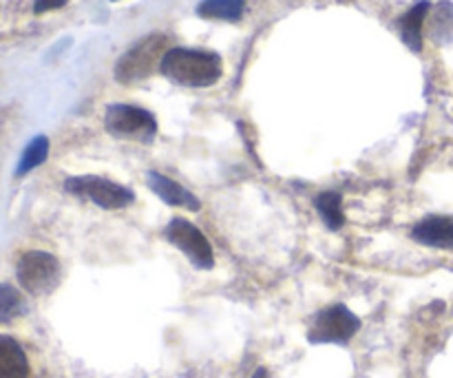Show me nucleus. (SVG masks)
Here are the masks:
<instances>
[{
	"mask_svg": "<svg viewBox=\"0 0 453 378\" xmlns=\"http://www.w3.org/2000/svg\"><path fill=\"white\" fill-rule=\"evenodd\" d=\"M65 189L69 193L80 195V197H88L93 204L106 208V211H118V208L128 206L133 202V193L127 186L100 180V177H71V180H66Z\"/></svg>",
	"mask_w": 453,
	"mask_h": 378,
	"instance_id": "nucleus-6",
	"label": "nucleus"
},
{
	"mask_svg": "<svg viewBox=\"0 0 453 378\" xmlns=\"http://www.w3.org/2000/svg\"><path fill=\"white\" fill-rule=\"evenodd\" d=\"M252 378H270V374H268V370H264V367H259V370H257L255 374H252Z\"/></svg>",
	"mask_w": 453,
	"mask_h": 378,
	"instance_id": "nucleus-17",
	"label": "nucleus"
},
{
	"mask_svg": "<svg viewBox=\"0 0 453 378\" xmlns=\"http://www.w3.org/2000/svg\"><path fill=\"white\" fill-rule=\"evenodd\" d=\"M149 186L159 199H164V202L171 204V206L190 208V211H197L199 208V199L195 197L190 190H186L181 184L168 180L166 175H159V173H149Z\"/></svg>",
	"mask_w": 453,
	"mask_h": 378,
	"instance_id": "nucleus-9",
	"label": "nucleus"
},
{
	"mask_svg": "<svg viewBox=\"0 0 453 378\" xmlns=\"http://www.w3.org/2000/svg\"><path fill=\"white\" fill-rule=\"evenodd\" d=\"M166 56V35L150 34L133 44L115 65V78L122 84H135L153 75Z\"/></svg>",
	"mask_w": 453,
	"mask_h": 378,
	"instance_id": "nucleus-2",
	"label": "nucleus"
},
{
	"mask_svg": "<svg viewBox=\"0 0 453 378\" xmlns=\"http://www.w3.org/2000/svg\"><path fill=\"white\" fill-rule=\"evenodd\" d=\"M18 283L29 295H47L60 279V264L53 255L42 251H29L18 261Z\"/></svg>",
	"mask_w": 453,
	"mask_h": 378,
	"instance_id": "nucleus-4",
	"label": "nucleus"
},
{
	"mask_svg": "<svg viewBox=\"0 0 453 378\" xmlns=\"http://www.w3.org/2000/svg\"><path fill=\"white\" fill-rule=\"evenodd\" d=\"M317 211L321 215V220L326 221L327 228L339 230L341 226L345 224V215H343V199H341L339 193H321L317 199Z\"/></svg>",
	"mask_w": 453,
	"mask_h": 378,
	"instance_id": "nucleus-13",
	"label": "nucleus"
},
{
	"mask_svg": "<svg viewBox=\"0 0 453 378\" xmlns=\"http://www.w3.org/2000/svg\"><path fill=\"white\" fill-rule=\"evenodd\" d=\"M429 9H432V4H429L427 0H423V3L414 4V7H411L410 12L401 18L403 42H405L407 47L416 53L423 49V22H425V18H427Z\"/></svg>",
	"mask_w": 453,
	"mask_h": 378,
	"instance_id": "nucleus-11",
	"label": "nucleus"
},
{
	"mask_svg": "<svg viewBox=\"0 0 453 378\" xmlns=\"http://www.w3.org/2000/svg\"><path fill=\"white\" fill-rule=\"evenodd\" d=\"M411 237L423 246L453 251V215L427 217L411 230Z\"/></svg>",
	"mask_w": 453,
	"mask_h": 378,
	"instance_id": "nucleus-8",
	"label": "nucleus"
},
{
	"mask_svg": "<svg viewBox=\"0 0 453 378\" xmlns=\"http://www.w3.org/2000/svg\"><path fill=\"white\" fill-rule=\"evenodd\" d=\"M221 58L212 51H202V49H184L175 47L168 49L164 56L162 75H166L171 82L181 84V87H211L221 78Z\"/></svg>",
	"mask_w": 453,
	"mask_h": 378,
	"instance_id": "nucleus-1",
	"label": "nucleus"
},
{
	"mask_svg": "<svg viewBox=\"0 0 453 378\" xmlns=\"http://www.w3.org/2000/svg\"><path fill=\"white\" fill-rule=\"evenodd\" d=\"M243 12H246V0H202L197 4V16L206 20L237 22L242 20Z\"/></svg>",
	"mask_w": 453,
	"mask_h": 378,
	"instance_id": "nucleus-12",
	"label": "nucleus"
},
{
	"mask_svg": "<svg viewBox=\"0 0 453 378\" xmlns=\"http://www.w3.org/2000/svg\"><path fill=\"white\" fill-rule=\"evenodd\" d=\"M66 0H35L34 3V12L35 13H44V12H53V9L65 7Z\"/></svg>",
	"mask_w": 453,
	"mask_h": 378,
	"instance_id": "nucleus-16",
	"label": "nucleus"
},
{
	"mask_svg": "<svg viewBox=\"0 0 453 378\" xmlns=\"http://www.w3.org/2000/svg\"><path fill=\"white\" fill-rule=\"evenodd\" d=\"M361 330V319L348 310L345 305L336 304L321 310L314 319L308 332L310 343H348L357 332Z\"/></svg>",
	"mask_w": 453,
	"mask_h": 378,
	"instance_id": "nucleus-3",
	"label": "nucleus"
},
{
	"mask_svg": "<svg viewBox=\"0 0 453 378\" xmlns=\"http://www.w3.org/2000/svg\"><path fill=\"white\" fill-rule=\"evenodd\" d=\"M166 237L168 242L175 248H180L190 261H193L197 268H212L215 264V257H212L211 242L203 237L202 230L197 226H193L186 220H173L171 224L166 226Z\"/></svg>",
	"mask_w": 453,
	"mask_h": 378,
	"instance_id": "nucleus-7",
	"label": "nucleus"
},
{
	"mask_svg": "<svg viewBox=\"0 0 453 378\" xmlns=\"http://www.w3.org/2000/svg\"><path fill=\"white\" fill-rule=\"evenodd\" d=\"M104 124L109 133L118 137H133V140L150 142L157 133V122L149 111L131 104H111L106 109Z\"/></svg>",
	"mask_w": 453,
	"mask_h": 378,
	"instance_id": "nucleus-5",
	"label": "nucleus"
},
{
	"mask_svg": "<svg viewBox=\"0 0 453 378\" xmlns=\"http://www.w3.org/2000/svg\"><path fill=\"white\" fill-rule=\"evenodd\" d=\"M25 312V299L12 283H0V323H9Z\"/></svg>",
	"mask_w": 453,
	"mask_h": 378,
	"instance_id": "nucleus-15",
	"label": "nucleus"
},
{
	"mask_svg": "<svg viewBox=\"0 0 453 378\" xmlns=\"http://www.w3.org/2000/svg\"><path fill=\"white\" fill-rule=\"evenodd\" d=\"M0 378H29L25 350L7 335H0Z\"/></svg>",
	"mask_w": 453,
	"mask_h": 378,
	"instance_id": "nucleus-10",
	"label": "nucleus"
},
{
	"mask_svg": "<svg viewBox=\"0 0 453 378\" xmlns=\"http://www.w3.org/2000/svg\"><path fill=\"white\" fill-rule=\"evenodd\" d=\"M49 155V140L44 135H38L34 137V140L27 144L25 153H22L20 162H18V168H16V175L22 177L27 175V173H31L34 168H38L40 164L47 159Z\"/></svg>",
	"mask_w": 453,
	"mask_h": 378,
	"instance_id": "nucleus-14",
	"label": "nucleus"
}]
</instances>
